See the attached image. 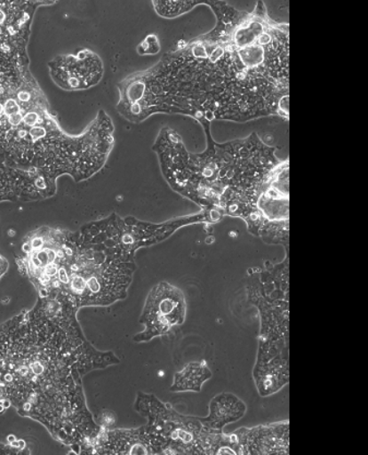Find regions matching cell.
Masks as SVG:
<instances>
[{
    "label": "cell",
    "mask_w": 368,
    "mask_h": 455,
    "mask_svg": "<svg viewBox=\"0 0 368 455\" xmlns=\"http://www.w3.org/2000/svg\"><path fill=\"white\" fill-rule=\"evenodd\" d=\"M118 220L104 237L42 229L23 243L18 261L41 299L74 310L108 306L127 296L135 271V255L124 246Z\"/></svg>",
    "instance_id": "6da1fadb"
},
{
    "label": "cell",
    "mask_w": 368,
    "mask_h": 455,
    "mask_svg": "<svg viewBox=\"0 0 368 455\" xmlns=\"http://www.w3.org/2000/svg\"><path fill=\"white\" fill-rule=\"evenodd\" d=\"M248 229L268 243L289 242V161H282L270 183L258 197Z\"/></svg>",
    "instance_id": "7a4b0ae2"
},
{
    "label": "cell",
    "mask_w": 368,
    "mask_h": 455,
    "mask_svg": "<svg viewBox=\"0 0 368 455\" xmlns=\"http://www.w3.org/2000/svg\"><path fill=\"white\" fill-rule=\"evenodd\" d=\"M186 317V300L178 287L161 282L147 297L140 323L145 325L143 332L137 334L136 342H148L165 335L183 324Z\"/></svg>",
    "instance_id": "3957f363"
},
{
    "label": "cell",
    "mask_w": 368,
    "mask_h": 455,
    "mask_svg": "<svg viewBox=\"0 0 368 455\" xmlns=\"http://www.w3.org/2000/svg\"><path fill=\"white\" fill-rule=\"evenodd\" d=\"M288 424L284 428L276 425L268 428L244 430V435H240L241 445L251 449L248 453H282L281 448H288Z\"/></svg>",
    "instance_id": "277c9868"
},
{
    "label": "cell",
    "mask_w": 368,
    "mask_h": 455,
    "mask_svg": "<svg viewBox=\"0 0 368 455\" xmlns=\"http://www.w3.org/2000/svg\"><path fill=\"white\" fill-rule=\"evenodd\" d=\"M246 406L236 395L222 394L214 397L210 404V414L203 423L208 429L221 431L227 424L243 418Z\"/></svg>",
    "instance_id": "5b68a950"
},
{
    "label": "cell",
    "mask_w": 368,
    "mask_h": 455,
    "mask_svg": "<svg viewBox=\"0 0 368 455\" xmlns=\"http://www.w3.org/2000/svg\"><path fill=\"white\" fill-rule=\"evenodd\" d=\"M212 377V372L203 363H190L185 371L176 375L173 390L199 391L203 383Z\"/></svg>",
    "instance_id": "8992f818"
}]
</instances>
